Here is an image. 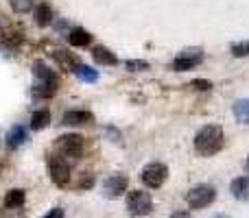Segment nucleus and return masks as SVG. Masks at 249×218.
Listing matches in <instances>:
<instances>
[{"mask_svg": "<svg viewBox=\"0 0 249 218\" xmlns=\"http://www.w3.org/2000/svg\"><path fill=\"white\" fill-rule=\"evenodd\" d=\"M230 190H232L234 199H238V201H245V199L249 197V179H245V177H238V179L232 181Z\"/></svg>", "mask_w": 249, "mask_h": 218, "instance_id": "13", "label": "nucleus"}, {"mask_svg": "<svg viewBox=\"0 0 249 218\" xmlns=\"http://www.w3.org/2000/svg\"><path fill=\"white\" fill-rule=\"evenodd\" d=\"M232 55L234 57H247L249 55V39H247V42L232 44Z\"/></svg>", "mask_w": 249, "mask_h": 218, "instance_id": "21", "label": "nucleus"}, {"mask_svg": "<svg viewBox=\"0 0 249 218\" xmlns=\"http://www.w3.org/2000/svg\"><path fill=\"white\" fill-rule=\"evenodd\" d=\"M33 74L37 77L39 85H55L57 87V74L53 72L48 66H44L42 61H35L33 64Z\"/></svg>", "mask_w": 249, "mask_h": 218, "instance_id": "9", "label": "nucleus"}, {"mask_svg": "<svg viewBox=\"0 0 249 218\" xmlns=\"http://www.w3.org/2000/svg\"><path fill=\"white\" fill-rule=\"evenodd\" d=\"M247 168H249V159H247Z\"/></svg>", "mask_w": 249, "mask_h": 218, "instance_id": "28", "label": "nucleus"}, {"mask_svg": "<svg viewBox=\"0 0 249 218\" xmlns=\"http://www.w3.org/2000/svg\"><path fill=\"white\" fill-rule=\"evenodd\" d=\"M190 85L195 87V90H201V92H208L212 87V83L208 81V79H195L193 83H190Z\"/></svg>", "mask_w": 249, "mask_h": 218, "instance_id": "23", "label": "nucleus"}, {"mask_svg": "<svg viewBox=\"0 0 249 218\" xmlns=\"http://www.w3.org/2000/svg\"><path fill=\"white\" fill-rule=\"evenodd\" d=\"M212 218H230V216H225V214H216V216H212Z\"/></svg>", "mask_w": 249, "mask_h": 218, "instance_id": "27", "label": "nucleus"}, {"mask_svg": "<svg viewBox=\"0 0 249 218\" xmlns=\"http://www.w3.org/2000/svg\"><path fill=\"white\" fill-rule=\"evenodd\" d=\"M24 201H26L24 190H11V192H7V197H4V205L7 207H22Z\"/></svg>", "mask_w": 249, "mask_h": 218, "instance_id": "18", "label": "nucleus"}, {"mask_svg": "<svg viewBox=\"0 0 249 218\" xmlns=\"http://www.w3.org/2000/svg\"><path fill=\"white\" fill-rule=\"evenodd\" d=\"M92 120V114L86 109H70L64 114V124H86Z\"/></svg>", "mask_w": 249, "mask_h": 218, "instance_id": "12", "label": "nucleus"}, {"mask_svg": "<svg viewBox=\"0 0 249 218\" xmlns=\"http://www.w3.org/2000/svg\"><path fill=\"white\" fill-rule=\"evenodd\" d=\"M26 140H29V133H26V129L20 127V124L13 127L11 131L7 133V146L9 149H18V146H22Z\"/></svg>", "mask_w": 249, "mask_h": 218, "instance_id": "10", "label": "nucleus"}, {"mask_svg": "<svg viewBox=\"0 0 249 218\" xmlns=\"http://www.w3.org/2000/svg\"><path fill=\"white\" fill-rule=\"evenodd\" d=\"M247 170H249V168H247Z\"/></svg>", "mask_w": 249, "mask_h": 218, "instance_id": "29", "label": "nucleus"}, {"mask_svg": "<svg viewBox=\"0 0 249 218\" xmlns=\"http://www.w3.org/2000/svg\"><path fill=\"white\" fill-rule=\"evenodd\" d=\"M127 70H131V72H142V70H149V64L142 59H129L127 64Z\"/></svg>", "mask_w": 249, "mask_h": 218, "instance_id": "20", "label": "nucleus"}, {"mask_svg": "<svg viewBox=\"0 0 249 218\" xmlns=\"http://www.w3.org/2000/svg\"><path fill=\"white\" fill-rule=\"evenodd\" d=\"M90 185H92V177L90 175H88L83 181H79V188H90Z\"/></svg>", "mask_w": 249, "mask_h": 218, "instance_id": "25", "label": "nucleus"}, {"mask_svg": "<svg viewBox=\"0 0 249 218\" xmlns=\"http://www.w3.org/2000/svg\"><path fill=\"white\" fill-rule=\"evenodd\" d=\"M74 74H77V79H81V81H86V83H94L96 79H99L96 70H92L90 66H83V64L74 66Z\"/></svg>", "mask_w": 249, "mask_h": 218, "instance_id": "15", "label": "nucleus"}, {"mask_svg": "<svg viewBox=\"0 0 249 218\" xmlns=\"http://www.w3.org/2000/svg\"><path fill=\"white\" fill-rule=\"evenodd\" d=\"M234 116H236L238 122L249 124V99H243V101L234 103Z\"/></svg>", "mask_w": 249, "mask_h": 218, "instance_id": "16", "label": "nucleus"}, {"mask_svg": "<svg viewBox=\"0 0 249 218\" xmlns=\"http://www.w3.org/2000/svg\"><path fill=\"white\" fill-rule=\"evenodd\" d=\"M35 22H37L39 26H46L53 22V9L48 7V4H39L37 9H35Z\"/></svg>", "mask_w": 249, "mask_h": 218, "instance_id": "19", "label": "nucleus"}, {"mask_svg": "<svg viewBox=\"0 0 249 218\" xmlns=\"http://www.w3.org/2000/svg\"><path fill=\"white\" fill-rule=\"evenodd\" d=\"M46 218H64V210H59V207H55V210H51V212H48Z\"/></svg>", "mask_w": 249, "mask_h": 218, "instance_id": "24", "label": "nucleus"}, {"mask_svg": "<svg viewBox=\"0 0 249 218\" xmlns=\"http://www.w3.org/2000/svg\"><path fill=\"white\" fill-rule=\"evenodd\" d=\"M195 149L203 157H210V155L219 153L223 149V129L219 124H206V127H201L197 131V135H195Z\"/></svg>", "mask_w": 249, "mask_h": 218, "instance_id": "1", "label": "nucleus"}, {"mask_svg": "<svg viewBox=\"0 0 249 218\" xmlns=\"http://www.w3.org/2000/svg\"><path fill=\"white\" fill-rule=\"evenodd\" d=\"M57 146H59L61 155L72 157V159H79L81 157V153H83V137L77 135V133H66V135L59 137Z\"/></svg>", "mask_w": 249, "mask_h": 218, "instance_id": "5", "label": "nucleus"}, {"mask_svg": "<svg viewBox=\"0 0 249 218\" xmlns=\"http://www.w3.org/2000/svg\"><path fill=\"white\" fill-rule=\"evenodd\" d=\"M127 185H129V179L124 175H112L105 179L103 192L107 199H116V197H121V194L127 192Z\"/></svg>", "mask_w": 249, "mask_h": 218, "instance_id": "8", "label": "nucleus"}, {"mask_svg": "<svg viewBox=\"0 0 249 218\" xmlns=\"http://www.w3.org/2000/svg\"><path fill=\"white\" fill-rule=\"evenodd\" d=\"M48 175H51L55 185H66L70 181V166L61 157H51L48 159Z\"/></svg>", "mask_w": 249, "mask_h": 218, "instance_id": "7", "label": "nucleus"}, {"mask_svg": "<svg viewBox=\"0 0 249 218\" xmlns=\"http://www.w3.org/2000/svg\"><path fill=\"white\" fill-rule=\"evenodd\" d=\"M92 57H94V61L96 64H101V66H116L118 64L116 55H114L109 48H105V46H96L94 50H92Z\"/></svg>", "mask_w": 249, "mask_h": 218, "instance_id": "11", "label": "nucleus"}, {"mask_svg": "<svg viewBox=\"0 0 249 218\" xmlns=\"http://www.w3.org/2000/svg\"><path fill=\"white\" fill-rule=\"evenodd\" d=\"M68 39H70V44L72 46H88V44L92 42V37H90V33H88L86 29H72L70 31V35H68Z\"/></svg>", "mask_w": 249, "mask_h": 218, "instance_id": "14", "label": "nucleus"}, {"mask_svg": "<svg viewBox=\"0 0 249 218\" xmlns=\"http://www.w3.org/2000/svg\"><path fill=\"white\" fill-rule=\"evenodd\" d=\"M201 59H203L201 48H186V50H181L179 55L175 57L173 68H175L177 72H184V70H190V68H195V66H199Z\"/></svg>", "mask_w": 249, "mask_h": 218, "instance_id": "6", "label": "nucleus"}, {"mask_svg": "<svg viewBox=\"0 0 249 218\" xmlns=\"http://www.w3.org/2000/svg\"><path fill=\"white\" fill-rule=\"evenodd\" d=\"M51 122V111L48 109H37L33 116H31V127L33 129H44Z\"/></svg>", "mask_w": 249, "mask_h": 218, "instance_id": "17", "label": "nucleus"}, {"mask_svg": "<svg viewBox=\"0 0 249 218\" xmlns=\"http://www.w3.org/2000/svg\"><path fill=\"white\" fill-rule=\"evenodd\" d=\"M127 210L131 212L133 216H146L153 210V201H151V197L146 192H142V190H131L127 197Z\"/></svg>", "mask_w": 249, "mask_h": 218, "instance_id": "3", "label": "nucleus"}, {"mask_svg": "<svg viewBox=\"0 0 249 218\" xmlns=\"http://www.w3.org/2000/svg\"><path fill=\"white\" fill-rule=\"evenodd\" d=\"M11 2V7H13V11H18V13H26L31 9V4H33V0H9Z\"/></svg>", "mask_w": 249, "mask_h": 218, "instance_id": "22", "label": "nucleus"}, {"mask_svg": "<svg viewBox=\"0 0 249 218\" xmlns=\"http://www.w3.org/2000/svg\"><path fill=\"white\" fill-rule=\"evenodd\" d=\"M216 192L212 185L208 184H201V185H195L190 188V192L186 194V203H188L193 210H201V207H208L212 201H214Z\"/></svg>", "mask_w": 249, "mask_h": 218, "instance_id": "2", "label": "nucleus"}, {"mask_svg": "<svg viewBox=\"0 0 249 218\" xmlns=\"http://www.w3.org/2000/svg\"><path fill=\"white\" fill-rule=\"evenodd\" d=\"M166 177H168V168L160 162H153L142 168V181H144V185H149V188H153V190L160 188V185L166 181Z\"/></svg>", "mask_w": 249, "mask_h": 218, "instance_id": "4", "label": "nucleus"}, {"mask_svg": "<svg viewBox=\"0 0 249 218\" xmlns=\"http://www.w3.org/2000/svg\"><path fill=\"white\" fill-rule=\"evenodd\" d=\"M171 218H193V216H190L188 212H175V214H173Z\"/></svg>", "mask_w": 249, "mask_h": 218, "instance_id": "26", "label": "nucleus"}]
</instances>
